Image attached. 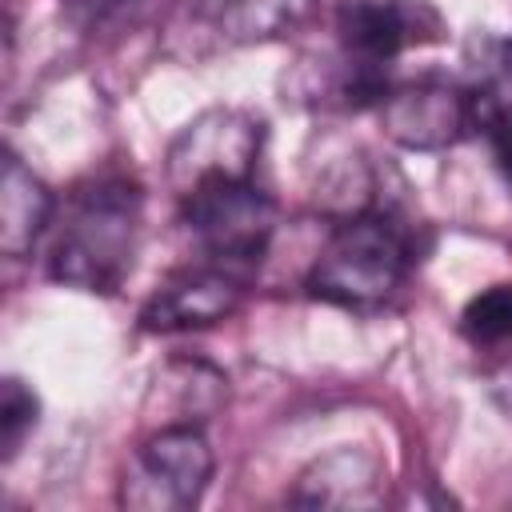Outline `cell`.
Instances as JSON below:
<instances>
[{
    "instance_id": "52a82bcc",
    "label": "cell",
    "mask_w": 512,
    "mask_h": 512,
    "mask_svg": "<svg viewBox=\"0 0 512 512\" xmlns=\"http://www.w3.org/2000/svg\"><path fill=\"white\" fill-rule=\"evenodd\" d=\"M380 128L388 140H396L408 152H440L472 128L468 92L444 80H416L396 84L376 104Z\"/></svg>"
},
{
    "instance_id": "9c48e42d",
    "label": "cell",
    "mask_w": 512,
    "mask_h": 512,
    "mask_svg": "<svg viewBox=\"0 0 512 512\" xmlns=\"http://www.w3.org/2000/svg\"><path fill=\"white\" fill-rule=\"evenodd\" d=\"M388 500V472L384 464L356 444H340L324 456H316L292 484L288 504L292 508H332V512H356V508H380Z\"/></svg>"
},
{
    "instance_id": "8fae6325",
    "label": "cell",
    "mask_w": 512,
    "mask_h": 512,
    "mask_svg": "<svg viewBox=\"0 0 512 512\" xmlns=\"http://www.w3.org/2000/svg\"><path fill=\"white\" fill-rule=\"evenodd\" d=\"M56 212V200L48 192V184L16 156L4 152L0 164V252L8 260H24L36 240L48 232Z\"/></svg>"
},
{
    "instance_id": "8992f818",
    "label": "cell",
    "mask_w": 512,
    "mask_h": 512,
    "mask_svg": "<svg viewBox=\"0 0 512 512\" xmlns=\"http://www.w3.org/2000/svg\"><path fill=\"white\" fill-rule=\"evenodd\" d=\"M180 216L200 248L224 264H260L276 236V204L252 180H220L180 196Z\"/></svg>"
},
{
    "instance_id": "30bf717a",
    "label": "cell",
    "mask_w": 512,
    "mask_h": 512,
    "mask_svg": "<svg viewBox=\"0 0 512 512\" xmlns=\"http://www.w3.org/2000/svg\"><path fill=\"white\" fill-rule=\"evenodd\" d=\"M228 404V376L220 368H212L208 360H168L144 400V412L156 420V428L164 424H200L212 420L220 408Z\"/></svg>"
},
{
    "instance_id": "ba28073f",
    "label": "cell",
    "mask_w": 512,
    "mask_h": 512,
    "mask_svg": "<svg viewBox=\"0 0 512 512\" xmlns=\"http://www.w3.org/2000/svg\"><path fill=\"white\" fill-rule=\"evenodd\" d=\"M244 304V284L224 268H188L172 280H164L148 304L140 308L144 332H192L212 328L228 316H236Z\"/></svg>"
},
{
    "instance_id": "5bb4252c",
    "label": "cell",
    "mask_w": 512,
    "mask_h": 512,
    "mask_svg": "<svg viewBox=\"0 0 512 512\" xmlns=\"http://www.w3.org/2000/svg\"><path fill=\"white\" fill-rule=\"evenodd\" d=\"M68 20L80 24L84 32H108V28H124L136 16L148 12L152 0H60Z\"/></svg>"
},
{
    "instance_id": "9a60e30c",
    "label": "cell",
    "mask_w": 512,
    "mask_h": 512,
    "mask_svg": "<svg viewBox=\"0 0 512 512\" xmlns=\"http://www.w3.org/2000/svg\"><path fill=\"white\" fill-rule=\"evenodd\" d=\"M476 128L488 136L492 156H496V168H500L504 184L512 188V104H504V108H496V112L480 116V120H476Z\"/></svg>"
},
{
    "instance_id": "4fadbf2b",
    "label": "cell",
    "mask_w": 512,
    "mask_h": 512,
    "mask_svg": "<svg viewBox=\"0 0 512 512\" xmlns=\"http://www.w3.org/2000/svg\"><path fill=\"white\" fill-rule=\"evenodd\" d=\"M40 420V400L32 392V384H24L20 376H4L0 384V456L4 464L16 460V452L24 448V440L32 436Z\"/></svg>"
},
{
    "instance_id": "5b68a950",
    "label": "cell",
    "mask_w": 512,
    "mask_h": 512,
    "mask_svg": "<svg viewBox=\"0 0 512 512\" xmlns=\"http://www.w3.org/2000/svg\"><path fill=\"white\" fill-rule=\"evenodd\" d=\"M264 148V120L244 108H208L168 148V184L188 196L220 180H252Z\"/></svg>"
},
{
    "instance_id": "3957f363",
    "label": "cell",
    "mask_w": 512,
    "mask_h": 512,
    "mask_svg": "<svg viewBox=\"0 0 512 512\" xmlns=\"http://www.w3.org/2000/svg\"><path fill=\"white\" fill-rule=\"evenodd\" d=\"M216 456L200 424H164L144 436L120 472V508L188 512L204 500Z\"/></svg>"
},
{
    "instance_id": "6da1fadb",
    "label": "cell",
    "mask_w": 512,
    "mask_h": 512,
    "mask_svg": "<svg viewBox=\"0 0 512 512\" xmlns=\"http://www.w3.org/2000/svg\"><path fill=\"white\" fill-rule=\"evenodd\" d=\"M144 224V192L128 176H100L84 184L48 248V276L80 292H116L132 272Z\"/></svg>"
},
{
    "instance_id": "7a4b0ae2",
    "label": "cell",
    "mask_w": 512,
    "mask_h": 512,
    "mask_svg": "<svg viewBox=\"0 0 512 512\" xmlns=\"http://www.w3.org/2000/svg\"><path fill=\"white\" fill-rule=\"evenodd\" d=\"M412 264V240L388 212H356L336 224L316 264L308 268V296L348 312H372L396 296Z\"/></svg>"
},
{
    "instance_id": "277c9868",
    "label": "cell",
    "mask_w": 512,
    "mask_h": 512,
    "mask_svg": "<svg viewBox=\"0 0 512 512\" xmlns=\"http://www.w3.org/2000/svg\"><path fill=\"white\" fill-rule=\"evenodd\" d=\"M448 32L444 16L428 0H336V40L340 60L384 84V68L412 48L440 44Z\"/></svg>"
},
{
    "instance_id": "7c38bea8",
    "label": "cell",
    "mask_w": 512,
    "mask_h": 512,
    "mask_svg": "<svg viewBox=\"0 0 512 512\" xmlns=\"http://www.w3.org/2000/svg\"><path fill=\"white\" fill-rule=\"evenodd\" d=\"M460 336L472 348L512 344V284H492L476 292L460 312Z\"/></svg>"
}]
</instances>
